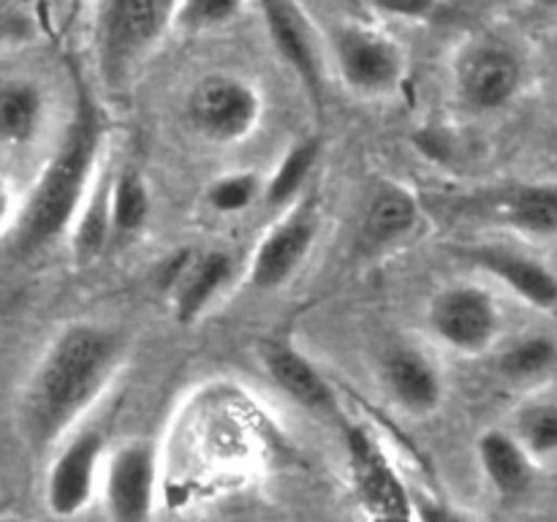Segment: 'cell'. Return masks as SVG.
<instances>
[{
  "mask_svg": "<svg viewBox=\"0 0 557 522\" xmlns=\"http://www.w3.org/2000/svg\"><path fill=\"white\" fill-rule=\"evenodd\" d=\"M335 60L346 85L357 92L395 90L403 76V54L395 41L368 27H341L332 41Z\"/></svg>",
  "mask_w": 557,
  "mask_h": 522,
  "instance_id": "30bf717a",
  "label": "cell"
},
{
  "mask_svg": "<svg viewBox=\"0 0 557 522\" xmlns=\"http://www.w3.org/2000/svg\"><path fill=\"white\" fill-rule=\"evenodd\" d=\"M313 237L315 221L310 212H297L272 228L256 250L253 264H250V283L261 291L281 288L299 270L313 245Z\"/></svg>",
  "mask_w": 557,
  "mask_h": 522,
  "instance_id": "4fadbf2b",
  "label": "cell"
},
{
  "mask_svg": "<svg viewBox=\"0 0 557 522\" xmlns=\"http://www.w3.org/2000/svg\"><path fill=\"white\" fill-rule=\"evenodd\" d=\"M256 194H259V179L253 174H228L210 188V204L218 212H239L250 207Z\"/></svg>",
  "mask_w": 557,
  "mask_h": 522,
  "instance_id": "484cf974",
  "label": "cell"
},
{
  "mask_svg": "<svg viewBox=\"0 0 557 522\" xmlns=\"http://www.w3.org/2000/svg\"><path fill=\"white\" fill-rule=\"evenodd\" d=\"M117 335L92 324L65 330L25 386L20 424L36 451L58 444L98 400L117 362Z\"/></svg>",
  "mask_w": 557,
  "mask_h": 522,
  "instance_id": "6da1fadb",
  "label": "cell"
},
{
  "mask_svg": "<svg viewBox=\"0 0 557 522\" xmlns=\"http://www.w3.org/2000/svg\"><path fill=\"white\" fill-rule=\"evenodd\" d=\"M188 117L196 134L218 145H228L245 139L259 125L261 98L237 76H205L190 90Z\"/></svg>",
  "mask_w": 557,
  "mask_h": 522,
  "instance_id": "8992f818",
  "label": "cell"
},
{
  "mask_svg": "<svg viewBox=\"0 0 557 522\" xmlns=\"http://www.w3.org/2000/svg\"><path fill=\"white\" fill-rule=\"evenodd\" d=\"M468 261L484 270L487 275L498 277L509 291L525 304L536 310H557V272L533 256L520 253L511 248H471Z\"/></svg>",
  "mask_w": 557,
  "mask_h": 522,
  "instance_id": "7c38bea8",
  "label": "cell"
},
{
  "mask_svg": "<svg viewBox=\"0 0 557 522\" xmlns=\"http://www.w3.org/2000/svg\"><path fill=\"white\" fill-rule=\"evenodd\" d=\"M101 493L109 522H150L158 493V457L147 440H131L107 457Z\"/></svg>",
  "mask_w": 557,
  "mask_h": 522,
  "instance_id": "52a82bcc",
  "label": "cell"
},
{
  "mask_svg": "<svg viewBox=\"0 0 557 522\" xmlns=\"http://www.w3.org/2000/svg\"><path fill=\"white\" fill-rule=\"evenodd\" d=\"M476 457L484 478L500 498H520L533 487L536 460L515 433L484 430L476 440Z\"/></svg>",
  "mask_w": 557,
  "mask_h": 522,
  "instance_id": "5bb4252c",
  "label": "cell"
},
{
  "mask_svg": "<svg viewBox=\"0 0 557 522\" xmlns=\"http://www.w3.org/2000/svg\"><path fill=\"white\" fill-rule=\"evenodd\" d=\"M150 217V194L136 169H123L109 188V234L117 239L134 237Z\"/></svg>",
  "mask_w": 557,
  "mask_h": 522,
  "instance_id": "44dd1931",
  "label": "cell"
},
{
  "mask_svg": "<svg viewBox=\"0 0 557 522\" xmlns=\"http://www.w3.org/2000/svg\"><path fill=\"white\" fill-rule=\"evenodd\" d=\"M430 326L446 346L462 353H482L498 337L500 313L484 288L451 286L430 304Z\"/></svg>",
  "mask_w": 557,
  "mask_h": 522,
  "instance_id": "ba28073f",
  "label": "cell"
},
{
  "mask_svg": "<svg viewBox=\"0 0 557 522\" xmlns=\"http://www.w3.org/2000/svg\"><path fill=\"white\" fill-rule=\"evenodd\" d=\"M259 353L267 375H270L277 389H283V395H288L297 406L308 408V411L321 413V417L341 419L335 389L302 353L294 351L283 340H264Z\"/></svg>",
  "mask_w": 557,
  "mask_h": 522,
  "instance_id": "8fae6325",
  "label": "cell"
},
{
  "mask_svg": "<svg viewBox=\"0 0 557 522\" xmlns=\"http://www.w3.org/2000/svg\"><path fill=\"white\" fill-rule=\"evenodd\" d=\"M525 3L542 5V9H557V0H525Z\"/></svg>",
  "mask_w": 557,
  "mask_h": 522,
  "instance_id": "f1b7e54d",
  "label": "cell"
},
{
  "mask_svg": "<svg viewBox=\"0 0 557 522\" xmlns=\"http://www.w3.org/2000/svg\"><path fill=\"white\" fill-rule=\"evenodd\" d=\"M103 125L98 103L85 85L76 87V103L63 141L44 166L36 188L27 196V204L16 223L14 248L22 256L38 253L60 237L74 223L85 201L87 179L101 147Z\"/></svg>",
  "mask_w": 557,
  "mask_h": 522,
  "instance_id": "7a4b0ae2",
  "label": "cell"
},
{
  "mask_svg": "<svg viewBox=\"0 0 557 522\" xmlns=\"http://www.w3.org/2000/svg\"><path fill=\"white\" fill-rule=\"evenodd\" d=\"M384 14L403 16V20H424L435 11L438 0H370Z\"/></svg>",
  "mask_w": 557,
  "mask_h": 522,
  "instance_id": "83f0119b",
  "label": "cell"
},
{
  "mask_svg": "<svg viewBox=\"0 0 557 522\" xmlns=\"http://www.w3.org/2000/svg\"><path fill=\"white\" fill-rule=\"evenodd\" d=\"M107 440L98 430H82L65 440L49 462L44 500L49 514L58 520H74L92 504L101 484Z\"/></svg>",
  "mask_w": 557,
  "mask_h": 522,
  "instance_id": "5b68a950",
  "label": "cell"
},
{
  "mask_svg": "<svg viewBox=\"0 0 557 522\" xmlns=\"http://www.w3.org/2000/svg\"><path fill=\"white\" fill-rule=\"evenodd\" d=\"M495 221L531 237H557V183L536 179L500 190L493 201Z\"/></svg>",
  "mask_w": 557,
  "mask_h": 522,
  "instance_id": "9a60e30c",
  "label": "cell"
},
{
  "mask_svg": "<svg viewBox=\"0 0 557 522\" xmlns=\"http://www.w3.org/2000/svg\"><path fill=\"white\" fill-rule=\"evenodd\" d=\"M0 522H25V520H20V517H5V520H0Z\"/></svg>",
  "mask_w": 557,
  "mask_h": 522,
  "instance_id": "f546056e",
  "label": "cell"
},
{
  "mask_svg": "<svg viewBox=\"0 0 557 522\" xmlns=\"http://www.w3.org/2000/svg\"><path fill=\"white\" fill-rule=\"evenodd\" d=\"M351 495L364 522H417V498L368 424H343Z\"/></svg>",
  "mask_w": 557,
  "mask_h": 522,
  "instance_id": "277c9868",
  "label": "cell"
},
{
  "mask_svg": "<svg viewBox=\"0 0 557 522\" xmlns=\"http://www.w3.org/2000/svg\"><path fill=\"white\" fill-rule=\"evenodd\" d=\"M557 364V343L547 335H531L517 340L500 353V373L511 381H531Z\"/></svg>",
  "mask_w": 557,
  "mask_h": 522,
  "instance_id": "603a6c76",
  "label": "cell"
},
{
  "mask_svg": "<svg viewBox=\"0 0 557 522\" xmlns=\"http://www.w3.org/2000/svg\"><path fill=\"white\" fill-rule=\"evenodd\" d=\"M261 11H264L267 30H270L272 44L277 52L283 54L294 74L305 82L313 98H321V65L315 58L313 38H310L308 25H305L302 14L294 9L288 0H261Z\"/></svg>",
  "mask_w": 557,
  "mask_h": 522,
  "instance_id": "e0dca14e",
  "label": "cell"
},
{
  "mask_svg": "<svg viewBox=\"0 0 557 522\" xmlns=\"http://www.w3.org/2000/svg\"><path fill=\"white\" fill-rule=\"evenodd\" d=\"M228 275H232V259L221 250H212V253L190 259L188 264L180 266L177 299H174L177 319L183 324H190L207 308V302L221 291Z\"/></svg>",
  "mask_w": 557,
  "mask_h": 522,
  "instance_id": "d6986e66",
  "label": "cell"
},
{
  "mask_svg": "<svg viewBox=\"0 0 557 522\" xmlns=\"http://www.w3.org/2000/svg\"><path fill=\"white\" fill-rule=\"evenodd\" d=\"M515 435L533 460L557 455V402H533L522 408Z\"/></svg>",
  "mask_w": 557,
  "mask_h": 522,
  "instance_id": "cb8c5ba5",
  "label": "cell"
},
{
  "mask_svg": "<svg viewBox=\"0 0 557 522\" xmlns=\"http://www.w3.org/2000/svg\"><path fill=\"white\" fill-rule=\"evenodd\" d=\"M44 98L30 82H3L0 85V141L25 145L41 125Z\"/></svg>",
  "mask_w": 557,
  "mask_h": 522,
  "instance_id": "ffe728a7",
  "label": "cell"
},
{
  "mask_svg": "<svg viewBox=\"0 0 557 522\" xmlns=\"http://www.w3.org/2000/svg\"><path fill=\"white\" fill-rule=\"evenodd\" d=\"M384 384L389 389L392 400L403 411L413 413V417L433 413L441 406V397H444L438 370L411 348H395L384 359Z\"/></svg>",
  "mask_w": 557,
  "mask_h": 522,
  "instance_id": "2e32d148",
  "label": "cell"
},
{
  "mask_svg": "<svg viewBox=\"0 0 557 522\" xmlns=\"http://www.w3.org/2000/svg\"><path fill=\"white\" fill-rule=\"evenodd\" d=\"M321 141L319 139H305L299 145H294L292 150L286 152V158L281 161V166L275 169L272 179L264 188V201L270 207L283 204V201L292 199L302 183L308 179V174L313 172L315 161H319Z\"/></svg>",
  "mask_w": 557,
  "mask_h": 522,
  "instance_id": "7402d4cb",
  "label": "cell"
},
{
  "mask_svg": "<svg viewBox=\"0 0 557 522\" xmlns=\"http://www.w3.org/2000/svg\"><path fill=\"white\" fill-rule=\"evenodd\" d=\"M522 85V63L509 47L495 41L476 44L457 69V90L471 112H498L509 107Z\"/></svg>",
  "mask_w": 557,
  "mask_h": 522,
  "instance_id": "9c48e42d",
  "label": "cell"
},
{
  "mask_svg": "<svg viewBox=\"0 0 557 522\" xmlns=\"http://www.w3.org/2000/svg\"><path fill=\"white\" fill-rule=\"evenodd\" d=\"M417 522H476L468 511L435 498H417Z\"/></svg>",
  "mask_w": 557,
  "mask_h": 522,
  "instance_id": "4316f807",
  "label": "cell"
},
{
  "mask_svg": "<svg viewBox=\"0 0 557 522\" xmlns=\"http://www.w3.org/2000/svg\"><path fill=\"white\" fill-rule=\"evenodd\" d=\"M177 11V0H101L96 20L98 69L107 85L131 79L158 47Z\"/></svg>",
  "mask_w": 557,
  "mask_h": 522,
  "instance_id": "3957f363",
  "label": "cell"
},
{
  "mask_svg": "<svg viewBox=\"0 0 557 522\" xmlns=\"http://www.w3.org/2000/svg\"><path fill=\"white\" fill-rule=\"evenodd\" d=\"M417 221V199L406 188H400V185L386 183L370 196L359 239H362L364 248H386V245L397 243L406 234H411Z\"/></svg>",
  "mask_w": 557,
  "mask_h": 522,
  "instance_id": "ac0fdd59",
  "label": "cell"
},
{
  "mask_svg": "<svg viewBox=\"0 0 557 522\" xmlns=\"http://www.w3.org/2000/svg\"><path fill=\"white\" fill-rule=\"evenodd\" d=\"M245 0H177L174 20L188 30H212L237 20Z\"/></svg>",
  "mask_w": 557,
  "mask_h": 522,
  "instance_id": "d4e9b609",
  "label": "cell"
}]
</instances>
